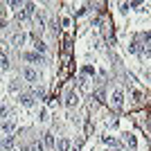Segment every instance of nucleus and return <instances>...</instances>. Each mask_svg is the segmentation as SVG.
<instances>
[{"label":"nucleus","mask_w":151,"mask_h":151,"mask_svg":"<svg viewBox=\"0 0 151 151\" xmlns=\"http://www.w3.org/2000/svg\"><path fill=\"white\" fill-rule=\"evenodd\" d=\"M111 104H113L115 108H117V111H120L122 106H124V90H113V95H111Z\"/></svg>","instance_id":"nucleus-1"},{"label":"nucleus","mask_w":151,"mask_h":151,"mask_svg":"<svg viewBox=\"0 0 151 151\" xmlns=\"http://www.w3.org/2000/svg\"><path fill=\"white\" fill-rule=\"evenodd\" d=\"M77 104H79V93H77L75 88H70L68 93H65V106L72 108V106H77Z\"/></svg>","instance_id":"nucleus-2"},{"label":"nucleus","mask_w":151,"mask_h":151,"mask_svg":"<svg viewBox=\"0 0 151 151\" xmlns=\"http://www.w3.org/2000/svg\"><path fill=\"white\" fill-rule=\"evenodd\" d=\"M14 131H16V122L14 120H5L0 124V133H2V135H12Z\"/></svg>","instance_id":"nucleus-3"},{"label":"nucleus","mask_w":151,"mask_h":151,"mask_svg":"<svg viewBox=\"0 0 151 151\" xmlns=\"http://www.w3.org/2000/svg\"><path fill=\"white\" fill-rule=\"evenodd\" d=\"M23 59H25V61H29V63H43V61H45V57H43V54H38V52H25V54H23Z\"/></svg>","instance_id":"nucleus-4"},{"label":"nucleus","mask_w":151,"mask_h":151,"mask_svg":"<svg viewBox=\"0 0 151 151\" xmlns=\"http://www.w3.org/2000/svg\"><path fill=\"white\" fill-rule=\"evenodd\" d=\"M23 79H27V81H38V72L34 68H23Z\"/></svg>","instance_id":"nucleus-5"},{"label":"nucleus","mask_w":151,"mask_h":151,"mask_svg":"<svg viewBox=\"0 0 151 151\" xmlns=\"http://www.w3.org/2000/svg\"><path fill=\"white\" fill-rule=\"evenodd\" d=\"M25 38H27L25 32H16V34L12 36V45H14V47H20V45L25 43Z\"/></svg>","instance_id":"nucleus-6"},{"label":"nucleus","mask_w":151,"mask_h":151,"mask_svg":"<svg viewBox=\"0 0 151 151\" xmlns=\"http://www.w3.org/2000/svg\"><path fill=\"white\" fill-rule=\"evenodd\" d=\"M70 147H72V142H70L68 138H59L57 145H54V149L57 151H70Z\"/></svg>","instance_id":"nucleus-7"},{"label":"nucleus","mask_w":151,"mask_h":151,"mask_svg":"<svg viewBox=\"0 0 151 151\" xmlns=\"http://www.w3.org/2000/svg\"><path fill=\"white\" fill-rule=\"evenodd\" d=\"M18 101L23 104V106H34V95H32V93H20Z\"/></svg>","instance_id":"nucleus-8"},{"label":"nucleus","mask_w":151,"mask_h":151,"mask_svg":"<svg viewBox=\"0 0 151 151\" xmlns=\"http://www.w3.org/2000/svg\"><path fill=\"white\" fill-rule=\"evenodd\" d=\"M45 50H47V45L41 41V38L34 34V52H38V54H45Z\"/></svg>","instance_id":"nucleus-9"},{"label":"nucleus","mask_w":151,"mask_h":151,"mask_svg":"<svg viewBox=\"0 0 151 151\" xmlns=\"http://www.w3.org/2000/svg\"><path fill=\"white\" fill-rule=\"evenodd\" d=\"M41 142H43V147H47V149H54V145H57L52 133H43V140H41Z\"/></svg>","instance_id":"nucleus-10"},{"label":"nucleus","mask_w":151,"mask_h":151,"mask_svg":"<svg viewBox=\"0 0 151 151\" xmlns=\"http://www.w3.org/2000/svg\"><path fill=\"white\" fill-rule=\"evenodd\" d=\"M14 142H16V135H5V140H2V149H12Z\"/></svg>","instance_id":"nucleus-11"},{"label":"nucleus","mask_w":151,"mask_h":151,"mask_svg":"<svg viewBox=\"0 0 151 151\" xmlns=\"http://www.w3.org/2000/svg\"><path fill=\"white\" fill-rule=\"evenodd\" d=\"M88 88V79H86V77H79V79H77V93H79V90H86Z\"/></svg>","instance_id":"nucleus-12"},{"label":"nucleus","mask_w":151,"mask_h":151,"mask_svg":"<svg viewBox=\"0 0 151 151\" xmlns=\"http://www.w3.org/2000/svg\"><path fill=\"white\" fill-rule=\"evenodd\" d=\"M129 52H142V47H140V38H135V41H131V45H129Z\"/></svg>","instance_id":"nucleus-13"},{"label":"nucleus","mask_w":151,"mask_h":151,"mask_svg":"<svg viewBox=\"0 0 151 151\" xmlns=\"http://www.w3.org/2000/svg\"><path fill=\"white\" fill-rule=\"evenodd\" d=\"M104 142H106L108 147H113V149H117V147H120V142H117V140H115V138H108V135L104 138Z\"/></svg>","instance_id":"nucleus-14"},{"label":"nucleus","mask_w":151,"mask_h":151,"mask_svg":"<svg viewBox=\"0 0 151 151\" xmlns=\"http://www.w3.org/2000/svg\"><path fill=\"white\" fill-rule=\"evenodd\" d=\"M0 68H2V70H7V68H9V59H7L5 54H0Z\"/></svg>","instance_id":"nucleus-15"},{"label":"nucleus","mask_w":151,"mask_h":151,"mask_svg":"<svg viewBox=\"0 0 151 151\" xmlns=\"http://www.w3.org/2000/svg\"><path fill=\"white\" fill-rule=\"evenodd\" d=\"M18 88H20V83H18V79H14V81L9 83V90H12V93H18Z\"/></svg>","instance_id":"nucleus-16"},{"label":"nucleus","mask_w":151,"mask_h":151,"mask_svg":"<svg viewBox=\"0 0 151 151\" xmlns=\"http://www.w3.org/2000/svg\"><path fill=\"white\" fill-rule=\"evenodd\" d=\"M7 115H9V106L0 104V117H7Z\"/></svg>","instance_id":"nucleus-17"},{"label":"nucleus","mask_w":151,"mask_h":151,"mask_svg":"<svg viewBox=\"0 0 151 151\" xmlns=\"http://www.w3.org/2000/svg\"><path fill=\"white\" fill-rule=\"evenodd\" d=\"M104 97H106V95H104V90H97V93H95V99L99 101V104H101V101H106Z\"/></svg>","instance_id":"nucleus-18"},{"label":"nucleus","mask_w":151,"mask_h":151,"mask_svg":"<svg viewBox=\"0 0 151 151\" xmlns=\"http://www.w3.org/2000/svg\"><path fill=\"white\" fill-rule=\"evenodd\" d=\"M9 7H12V9H23V2H20V0H12V2H9Z\"/></svg>","instance_id":"nucleus-19"},{"label":"nucleus","mask_w":151,"mask_h":151,"mask_svg":"<svg viewBox=\"0 0 151 151\" xmlns=\"http://www.w3.org/2000/svg\"><path fill=\"white\" fill-rule=\"evenodd\" d=\"M129 9H131V2H122V5H120V12L122 14H126Z\"/></svg>","instance_id":"nucleus-20"},{"label":"nucleus","mask_w":151,"mask_h":151,"mask_svg":"<svg viewBox=\"0 0 151 151\" xmlns=\"http://www.w3.org/2000/svg\"><path fill=\"white\" fill-rule=\"evenodd\" d=\"M126 145L135 147V138H133V135H129V133H126Z\"/></svg>","instance_id":"nucleus-21"},{"label":"nucleus","mask_w":151,"mask_h":151,"mask_svg":"<svg viewBox=\"0 0 151 151\" xmlns=\"http://www.w3.org/2000/svg\"><path fill=\"white\" fill-rule=\"evenodd\" d=\"M36 97H45V90L43 88H36Z\"/></svg>","instance_id":"nucleus-22"},{"label":"nucleus","mask_w":151,"mask_h":151,"mask_svg":"<svg viewBox=\"0 0 151 151\" xmlns=\"http://www.w3.org/2000/svg\"><path fill=\"white\" fill-rule=\"evenodd\" d=\"M5 25H7V23H5V18H2V20H0V29H2Z\"/></svg>","instance_id":"nucleus-23"},{"label":"nucleus","mask_w":151,"mask_h":151,"mask_svg":"<svg viewBox=\"0 0 151 151\" xmlns=\"http://www.w3.org/2000/svg\"><path fill=\"white\" fill-rule=\"evenodd\" d=\"M0 149H2V138H0Z\"/></svg>","instance_id":"nucleus-24"}]
</instances>
